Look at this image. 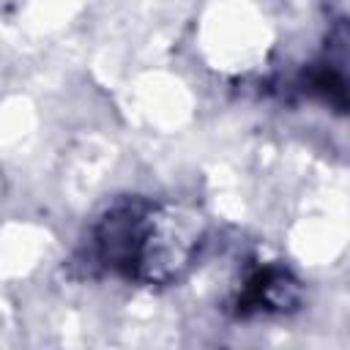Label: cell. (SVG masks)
<instances>
[{
	"label": "cell",
	"instance_id": "2",
	"mask_svg": "<svg viewBox=\"0 0 350 350\" xmlns=\"http://www.w3.org/2000/svg\"><path fill=\"white\" fill-rule=\"evenodd\" d=\"M298 298L301 290L295 276L279 265H265L249 276L243 293L238 295V312H287L295 309Z\"/></svg>",
	"mask_w": 350,
	"mask_h": 350
},
{
	"label": "cell",
	"instance_id": "1",
	"mask_svg": "<svg viewBox=\"0 0 350 350\" xmlns=\"http://www.w3.org/2000/svg\"><path fill=\"white\" fill-rule=\"evenodd\" d=\"M202 221L175 205L142 197L112 205L93 230V257L139 284L178 282L200 254Z\"/></svg>",
	"mask_w": 350,
	"mask_h": 350
}]
</instances>
